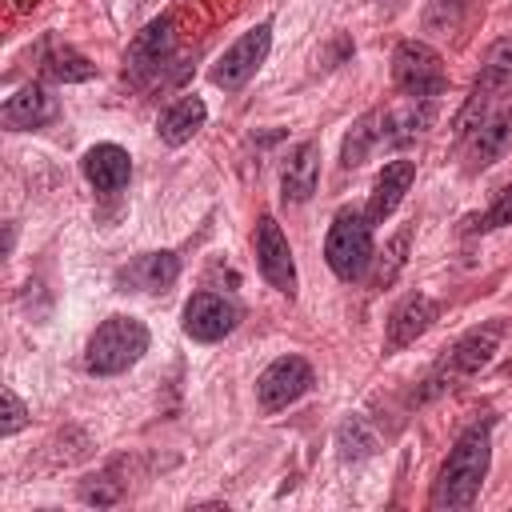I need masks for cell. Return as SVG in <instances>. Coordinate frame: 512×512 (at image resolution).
I'll use <instances>...</instances> for the list:
<instances>
[{"label": "cell", "mask_w": 512, "mask_h": 512, "mask_svg": "<svg viewBox=\"0 0 512 512\" xmlns=\"http://www.w3.org/2000/svg\"><path fill=\"white\" fill-rule=\"evenodd\" d=\"M488 460H492L488 432L484 428H468L452 444V452H448V460H444V468L436 476L432 508H472L476 496H480V484L488 476Z\"/></svg>", "instance_id": "cell-1"}, {"label": "cell", "mask_w": 512, "mask_h": 512, "mask_svg": "<svg viewBox=\"0 0 512 512\" xmlns=\"http://www.w3.org/2000/svg\"><path fill=\"white\" fill-rule=\"evenodd\" d=\"M144 352H148V328L136 316H108L92 332L88 352H84V364L96 376H116V372L132 368Z\"/></svg>", "instance_id": "cell-2"}, {"label": "cell", "mask_w": 512, "mask_h": 512, "mask_svg": "<svg viewBox=\"0 0 512 512\" xmlns=\"http://www.w3.org/2000/svg\"><path fill=\"white\" fill-rule=\"evenodd\" d=\"M324 260L340 280H360L368 272V264L376 260L368 216H360L356 208H340L332 216V228L324 240Z\"/></svg>", "instance_id": "cell-3"}, {"label": "cell", "mask_w": 512, "mask_h": 512, "mask_svg": "<svg viewBox=\"0 0 512 512\" xmlns=\"http://www.w3.org/2000/svg\"><path fill=\"white\" fill-rule=\"evenodd\" d=\"M392 80L412 100H436L448 88V72L436 48L420 40H400L392 52Z\"/></svg>", "instance_id": "cell-4"}, {"label": "cell", "mask_w": 512, "mask_h": 512, "mask_svg": "<svg viewBox=\"0 0 512 512\" xmlns=\"http://www.w3.org/2000/svg\"><path fill=\"white\" fill-rule=\"evenodd\" d=\"M268 48H272V28L268 24H256L232 48H224V56L212 64V84L224 88V92H236L240 84H248L256 76V68L264 64Z\"/></svg>", "instance_id": "cell-5"}, {"label": "cell", "mask_w": 512, "mask_h": 512, "mask_svg": "<svg viewBox=\"0 0 512 512\" xmlns=\"http://www.w3.org/2000/svg\"><path fill=\"white\" fill-rule=\"evenodd\" d=\"M308 388H312V368L304 356H280L256 380V396H260L264 412H280V408L296 404Z\"/></svg>", "instance_id": "cell-6"}, {"label": "cell", "mask_w": 512, "mask_h": 512, "mask_svg": "<svg viewBox=\"0 0 512 512\" xmlns=\"http://www.w3.org/2000/svg\"><path fill=\"white\" fill-rule=\"evenodd\" d=\"M256 264H260V276H264L276 292H284V296L296 292L292 248H288V236L280 232V224H276L272 216H260V224H256Z\"/></svg>", "instance_id": "cell-7"}, {"label": "cell", "mask_w": 512, "mask_h": 512, "mask_svg": "<svg viewBox=\"0 0 512 512\" xmlns=\"http://www.w3.org/2000/svg\"><path fill=\"white\" fill-rule=\"evenodd\" d=\"M240 312L232 300L216 296V292H196L188 304H184V332L200 344H212V340H224L232 328H236Z\"/></svg>", "instance_id": "cell-8"}, {"label": "cell", "mask_w": 512, "mask_h": 512, "mask_svg": "<svg viewBox=\"0 0 512 512\" xmlns=\"http://www.w3.org/2000/svg\"><path fill=\"white\" fill-rule=\"evenodd\" d=\"M464 140H468V172L496 164V160L512 148V104L492 108Z\"/></svg>", "instance_id": "cell-9"}, {"label": "cell", "mask_w": 512, "mask_h": 512, "mask_svg": "<svg viewBox=\"0 0 512 512\" xmlns=\"http://www.w3.org/2000/svg\"><path fill=\"white\" fill-rule=\"evenodd\" d=\"M412 180H416V164L412 160H388L380 168V176L372 184V196H368V208H364L368 224H384L400 208V200L412 188Z\"/></svg>", "instance_id": "cell-10"}, {"label": "cell", "mask_w": 512, "mask_h": 512, "mask_svg": "<svg viewBox=\"0 0 512 512\" xmlns=\"http://www.w3.org/2000/svg\"><path fill=\"white\" fill-rule=\"evenodd\" d=\"M432 320H436V304H432L424 292L404 296V300L392 308V316H388L384 348H388V352H400V348L416 344V336H424V332L432 328Z\"/></svg>", "instance_id": "cell-11"}, {"label": "cell", "mask_w": 512, "mask_h": 512, "mask_svg": "<svg viewBox=\"0 0 512 512\" xmlns=\"http://www.w3.org/2000/svg\"><path fill=\"white\" fill-rule=\"evenodd\" d=\"M80 164H84V176L96 192H120L132 176V160L120 144H96V148L84 152Z\"/></svg>", "instance_id": "cell-12"}, {"label": "cell", "mask_w": 512, "mask_h": 512, "mask_svg": "<svg viewBox=\"0 0 512 512\" xmlns=\"http://www.w3.org/2000/svg\"><path fill=\"white\" fill-rule=\"evenodd\" d=\"M316 180H320V148L312 140L296 144L284 160V172H280V188H284V200L288 204H304L312 192H316Z\"/></svg>", "instance_id": "cell-13"}, {"label": "cell", "mask_w": 512, "mask_h": 512, "mask_svg": "<svg viewBox=\"0 0 512 512\" xmlns=\"http://www.w3.org/2000/svg\"><path fill=\"white\" fill-rule=\"evenodd\" d=\"M0 116H4V124H8L12 132L40 128V124H48V120L56 116V100H52L40 84H24V88H16V92L4 100Z\"/></svg>", "instance_id": "cell-14"}, {"label": "cell", "mask_w": 512, "mask_h": 512, "mask_svg": "<svg viewBox=\"0 0 512 512\" xmlns=\"http://www.w3.org/2000/svg\"><path fill=\"white\" fill-rule=\"evenodd\" d=\"M176 276H180V260L172 252H144L120 272V284H132L140 292H164L176 284Z\"/></svg>", "instance_id": "cell-15"}, {"label": "cell", "mask_w": 512, "mask_h": 512, "mask_svg": "<svg viewBox=\"0 0 512 512\" xmlns=\"http://www.w3.org/2000/svg\"><path fill=\"white\" fill-rule=\"evenodd\" d=\"M204 120H208L204 100H200V96H180L172 108H164V116H160L156 132H160V140H164V144L180 148V144H188V140L204 128Z\"/></svg>", "instance_id": "cell-16"}, {"label": "cell", "mask_w": 512, "mask_h": 512, "mask_svg": "<svg viewBox=\"0 0 512 512\" xmlns=\"http://www.w3.org/2000/svg\"><path fill=\"white\" fill-rule=\"evenodd\" d=\"M168 52H172V20L164 16V20H152V24L132 40V48H128V68H132V72H152V68H160V64L168 60Z\"/></svg>", "instance_id": "cell-17"}, {"label": "cell", "mask_w": 512, "mask_h": 512, "mask_svg": "<svg viewBox=\"0 0 512 512\" xmlns=\"http://www.w3.org/2000/svg\"><path fill=\"white\" fill-rule=\"evenodd\" d=\"M496 348H500V328H472L448 352V368L452 372H480L484 364H492Z\"/></svg>", "instance_id": "cell-18"}, {"label": "cell", "mask_w": 512, "mask_h": 512, "mask_svg": "<svg viewBox=\"0 0 512 512\" xmlns=\"http://www.w3.org/2000/svg\"><path fill=\"white\" fill-rule=\"evenodd\" d=\"M380 144H384V112L376 108V112L360 116V120L352 124V132L344 136V148H340L344 168H360V164L368 160V152L380 148Z\"/></svg>", "instance_id": "cell-19"}, {"label": "cell", "mask_w": 512, "mask_h": 512, "mask_svg": "<svg viewBox=\"0 0 512 512\" xmlns=\"http://www.w3.org/2000/svg\"><path fill=\"white\" fill-rule=\"evenodd\" d=\"M508 88H512V40H500V44L488 52V60H484L480 80H476V88H472V92H480V96L496 100V96H500V92H508Z\"/></svg>", "instance_id": "cell-20"}, {"label": "cell", "mask_w": 512, "mask_h": 512, "mask_svg": "<svg viewBox=\"0 0 512 512\" xmlns=\"http://www.w3.org/2000/svg\"><path fill=\"white\" fill-rule=\"evenodd\" d=\"M336 444H340V456H344V460H364V456H372L376 436H372V428H368L364 416H352V420L340 424Z\"/></svg>", "instance_id": "cell-21"}, {"label": "cell", "mask_w": 512, "mask_h": 512, "mask_svg": "<svg viewBox=\"0 0 512 512\" xmlns=\"http://www.w3.org/2000/svg\"><path fill=\"white\" fill-rule=\"evenodd\" d=\"M44 72L56 76V80H64V84H76V80H88L96 68H92L80 52H72V48H52V52L44 56Z\"/></svg>", "instance_id": "cell-22"}, {"label": "cell", "mask_w": 512, "mask_h": 512, "mask_svg": "<svg viewBox=\"0 0 512 512\" xmlns=\"http://www.w3.org/2000/svg\"><path fill=\"white\" fill-rule=\"evenodd\" d=\"M408 240H412V232H408V228L392 236V244L380 252V264H376V272H372V288H384V284H392V280H396V272L404 268V252H408Z\"/></svg>", "instance_id": "cell-23"}, {"label": "cell", "mask_w": 512, "mask_h": 512, "mask_svg": "<svg viewBox=\"0 0 512 512\" xmlns=\"http://www.w3.org/2000/svg\"><path fill=\"white\" fill-rule=\"evenodd\" d=\"M0 400H4V420H0V432H4V436H12V432H20V428L28 424V408H24V400H20L12 388H4V392H0Z\"/></svg>", "instance_id": "cell-24"}, {"label": "cell", "mask_w": 512, "mask_h": 512, "mask_svg": "<svg viewBox=\"0 0 512 512\" xmlns=\"http://www.w3.org/2000/svg\"><path fill=\"white\" fill-rule=\"evenodd\" d=\"M500 224H512V184L500 192V200L480 216V224L476 228H500Z\"/></svg>", "instance_id": "cell-25"}]
</instances>
